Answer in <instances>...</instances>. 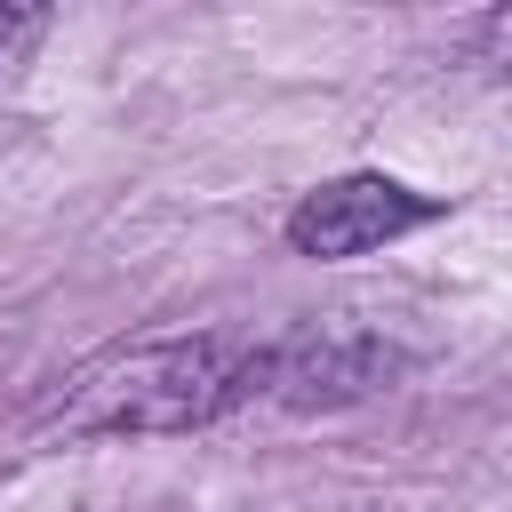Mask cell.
<instances>
[{
  "instance_id": "3",
  "label": "cell",
  "mask_w": 512,
  "mask_h": 512,
  "mask_svg": "<svg viewBox=\"0 0 512 512\" xmlns=\"http://www.w3.org/2000/svg\"><path fill=\"white\" fill-rule=\"evenodd\" d=\"M392 376V352L376 336H288L248 352V400H288V408H336L360 400Z\"/></svg>"
},
{
  "instance_id": "4",
  "label": "cell",
  "mask_w": 512,
  "mask_h": 512,
  "mask_svg": "<svg viewBox=\"0 0 512 512\" xmlns=\"http://www.w3.org/2000/svg\"><path fill=\"white\" fill-rule=\"evenodd\" d=\"M24 32H32V16H24V8H0V56H8Z\"/></svg>"
},
{
  "instance_id": "2",
  "label": "cell",
  "mask_w": 512,
  "mask_h": 512,
  "mask_svg": "<svg viewBox=\"0 0 512 512\" xmlns=\"http://www.w3.org/2000/svg\"><path fill=\"white\" fill-rule=\"evenodd\" d=\"M432 216H440L432 192L360 168V176L312 184V192L288 208V248L336 264V256H368V248H384V240H400V232H416V224H432Z\"/></svg>"
},
{
  "instance_id": "1",
  "label": "cell",
  "mask_w": 512,
  "mask_h": 512,
  "mask_svg": "<svg viewBox=\"0 0 512 512\" xmlns=\"http://www.w3.org/2000/svg\"><path fill=\"white\" fill-rule=\"evenodd\" d=\"M240 400H248V344L216 328H176V336H128L88 352L56 384L40 424L64 440H168L216 424Z\"/></svg>"
}]
</instances>
